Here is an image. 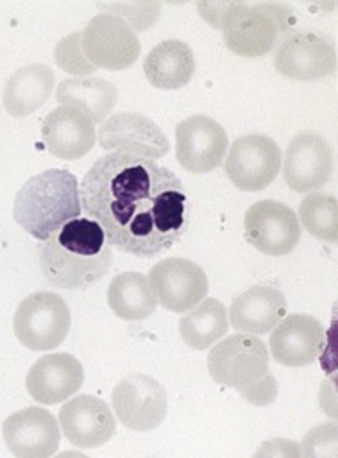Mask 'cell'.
<instances>
[{"label":"cell","instance_id":"1","mask_svg":"<svg viewBox=\"0 0 338 458\" xmlns=\"http://www.w3.org/2000/svg\"><path fill=\"white\" fill-rule=\"evenodd\" d=\"M79 195L111 247L136 258L170 249L190 224L184 184L150 157L123 152L98 157L82 177Z\"/></svg>","mask_w":338,"mask_h":458},{"label":"cell","instance_id":"2","mask_svg":"<svg viewBox=\"0 0 338 458\" xmlns=\"http://www.w3.org/2000/svg\"><path fill=\"white\" fill-rule=\"evenodd\" d=\"M45 279L63 290H82L100 281L113 265V247L98 222L77 216L38 243Z\"/></svg>","mask_w":338,"mask_h":458},{"label":"cell","instance_id":"3","mask_svg":"<svg viewBox=\"0 0 338 458\" xmlns=\"http://www.w3.org/2000/svg\"><path fill=\"white\" fill-rule=\"evenodd\" d=\"M80 195L75 175L50 168L32 175L16 193L14 222L39 242L48 240L66 222L80 215Z\"/></svg>","mask_w":338,"mask_h":458},{"label":"cell","instance_id":"4","mask_svg":"<svg viewBox=\"0 0 338 458\" xmlns=\"http://www.w3.org/2000/svg\"><path fill=\"white\" fill-rule=\"evenodd\" d=\"M266 344L256 335L234 333L218 342L207 354L209 376L234 388L247 403L266 406L277 397V381L268 370Z\"/></svg>","mask_w":338,"mask_h":458},{"label":"cell","instance_id":"5","mask_svg":"<svg viewBox=\"0 0 338 458\" xmlns=\"http://www.w3.org/2000/svg\"><path fill=\"white\" fill-rule=\"evenodd\" d=\"M293 14L281 4L232 2L220 29L225 47L241 57H263L292 27Z\"/></svg>","mask_w":338,"mask_h":458},{"label":"cell","instance_id":"6","mask_svg":"<svg viewBox=\"0 0 338 458\" xmlns=\"http://www.w3.org/2000/svg\"><path fill=\"white\" fill-rule=\"evenodd\" d=\"M72 326L68 304L59 293L34 292L25 297L13 317V329L30 351H52L64 342Z\"/></svg>","mask_w":338,"mask_h":458},{"label":"cell","instance_id":"7","mask_svg":"<svg viewBox=\"0 0 338 458\" xmlns=\"http://www.w3.org/2000/svg\"><path fill=\"white\" fill-rule=\"evenodd\" d=\"M80 47L86 59L95 68L127 70L141 52L136 32L118 16L102 13L89 20L80 32Z\"/></svg>","mask_w":338,"mask_h":458},{"label":"cell","instance_id":"8","mask_svg":"<svg viewBox=\"0 0 338 458\" xmlns=\"http://www.w3.org/2000/svg\"><path fill=\"white\" fill-rule=\"evenodd\" d=\"M111 404L116 419L132 431L157 428L168 410L165 386L141 372L122 377L111 392Z\"/></svg>","mask_w":338,"mask_h":458},{"label":"cell","instance_id":"9","mask_svg":"<svg viewBox=\"0 0 338 458\" xmlns=\"http://www.w3.org/2000/svg\"><path fill=\"white\" fill-rule=\"evenodd\" d=\"M281 159V148L270 136L247 134L231 145L224 170L238 190L259 191L277 177Z\"/></svg>","mask_w":338,"mask_h":458},{"label":"cell","instance_id":"10","mask_svg":"<svg viewBox=\"0 0 338 458\" xmlns=\"http://www.w3.org/2000/svg\"><path fill=\"white\" fill-rule=\"evenodd\" d=\"M157 302L173 313H186L206 299L209 283L204 268L186 258H166L148 272Z\"/></svg>","mask_w":338,"mask_h":458},{"label":"cell","instance_id":"11","mask_svg":"<svg viewBox=\"0 0 338 458\" xmlns=\"http://www.w3.org/2000/svg\"><path fill=\"white\" fill-rule=\"evenodd\" d=\"M229 138L211 116L191 114L175 127V157L191 174H207L225 157Z\"/></svg>","mask_w":338,"mask_h":458},{"label":"cell","instance_id":"12","mask_svg":"<svg viewBox=\"0 0 338 458\" xmlns=\"http://www.w3.org/2000/svg\"><path fill=\"white\" fill-rule=\"evenodd\" d=\"M247 242L266 256H284L300 240V224L293 209L277 200L252 204L243 218Z\"/></svg>","mask_w":338,"mask_h":458},{"label":"cell","instance_id":"13","mask_svg":"<svg viewBox=\"0 0 338 458\" xmlns=\"http://www.w3.org/2000/svg\"><path fill=\"white\" fill-rule=\"evenodd\" d=\"M284 182L297 193L317 191L331 179L334 156L331 145L317 132H300L286 147Z\"/></svg>","mask_w":338,"mask_h":458},{"label":"cell","instance_id":"14","mask_svg":"<svg viewBox=\"0 0 338 458\" xmlns=\"http://www.w3.org/2000/svg\"><path fill=\"white\" fill-rule=\"evenodd\" d=\"M275 70L293 81H317L334 73V47L320 34L293 32L281 39L274 54Z\"/></svg>","mask_w":338,"mask_h":458},{"label":"cell","instance_id":"15","mask_svg":"<svg viewBox=\"0 0 338 458\" xmlns=\"http://www.w3.org/2000/svg\"><path fill=\"white\" fill-rule=\"evenodd\" d=\"M7 449L18 458H46L59 449L61 429L54 413L29 406L11 413L2 426Z\"/></svg>","mask_w":338,"mask_h":458},{"label":"cell","instance_id":"16","mask_svg":"<svg viewBox=\"0 0 338 458\" xmlns=\"http://www.w3.org/2000/svg\"><path fill=\"white\" fill-rule=\"evenodd\" d=\"M98 145L104 150L150 159L163 157L170 148L157 123L139 113H116L106 118L98 129Z\"/></svg>","mask_w":338,"mask_h":458},{"label":"cell","instance_id":"17","mask_svg":"<svg viewBox=\"0 0 338 458\" xmlns=\"http://www.w3.org/2000/svg\"><path fill=\"white\" fill-rule=\"evenodd\" d=\"M59 428L70 444L93 449L113 438L116 419L102 399L80 394L61 406Z\"/></svg>","mask_w":338,"mask_h":458},{"label":"cell","instance_id":"18","mask_svg":"<svg viewBox=\"0 0 338 458\" xmlns=\"http://www.w3.org/2000/svg\"><path fill=\"white\" fill-rule=\"evenodd\" d=\"M324 344L325 331L322 322L304 313L283 317L268 338L272 358L286 367L313 363L320 356Z\"/></svg>","mask_w":338,"mask_h":458},{"label":"cell","instance_id":"19","mask_svg":"<svg viewBox=\"0 0 338 458\" xmlns=\"http://www.w3.org/2000/svg\"><path fill=\"white\" fill-rule=\"evenodd\" d=\"M84 369L70 352L41 356L27 372L25 388L41 404H59L80 390Z\"/></svg>","mask_w":338,"mask_h":458},{"label":"cell","instance_id":"20","mask_svg":"<svg viewBox=\"0 0 338 458\" xmlns=\"http://www.w3.org/2000/svg\"><path fill=\"white\" fill-rule=\"evenodd\" d=\"M41 136L48 152L59 159L84 157L95 145V123L72 106L52 109L41 125Z\"/></svg>","mask_w":338,"mask_h":458},{"label":"cell","instance_id":"21","mask_svg":"<svg viewBox=\"0 0 338 458\" xmlns=\"http://www.w3.org/2000/svg\"><path fill=\"white\" fill-rule=\"evenodd\" d=\"M286 315V297L274 286H252L232 302L227 318L238 333L266 335Z\"/></svg>","mask_w":338,"mask_h":458},{"label":"cell","instance_id":"22","mask_svg":"<svg viewBox=\"0 0 338 458\" xmlns=\"http://www.w3.org/2000/svg\"><path fill=\"white\" fill-rule=\"evenodd\" d=\"M54 72L41 63L16 70L5 82L2 102L11 116L21 118L39 109L54 89Z\"/></svg>","mask_w":338,"mask_h":458},{"label":"cell","instance_id":"23","mask_svg":"<svg viewBox=\"0 0 338 458\" xmlns=\"http://www.w3.org/2000/svg\"><path fill=\"white\" fill-rule=\"evenodd\" d=\"M147 81L159 89L184 88L195 73V57L188 43L166 39L156 45L143 63Z\"/></svg>","mask_w":338,"mask_h":458},{"label":"cell","instance_id":"24","mask_svg":"<svg viewBox=\"0 0 338 458\" xmlns=\"http://www.w3.org/2000/svg\"><path fill=\"white\" fill-rule=\"evenodd\" d=\"M57 102L82 111L93 123H102L111 116L118 102V89L100 77L64 79L55 91Z\"/></svg>","mask_w":338,"mask_h":458},{"label":"cell","instance_id":"25","mask_svg":"<svg viewBox=\"0 0 338 458\" xmlns=\"http://www.w3.org/2000/svg\"><path fill=\"white\" fill-rule=\"evenodd\" d=\"M107 302L113 313L123 320H145L157 308V299L150 288L148 277L131 270L111 279Z\"/></svg>","mask_w":338,"mask_h":458},{"label":"cell","instance_id":"26","mask_svg":"<svg viewBox=\"0 0 338 458\" xmlns=\"http://www.w3.org/2000/svg\"><path fill=\"white\" fill-rule=\"evenodd\" d=\"M229 329L225 306L213 299H202L188 315L179 320V333L188 347L204 351L216 344Z\"/></svg>","mask_w":338,"mask_h":458},{"label":"cell","instance_id":"27","mask_svg":"<svg viewBox=\"0 0 338 458\" xmlns=\"http://www.w3.org/2000/svg\"><path fill=\"white\" fill-rule=\"evenodd\" d=\"M302 227L315 238L334 243L338 240V202L334 195L315 191L299 206Z\"/></svg>","mask_w":338,"mask_h":458},{"label":"cell","instance_id":"28","mask_svg":"<svg viewBox=\"0 0 338 458\" xmlns=\"http://www.w3.org/2000/svg\"><path fill=\"white\" fill-rule=\"evenodd\" d=\"M98 7L111 11L109 14H114L122 18L134 32L148 30L159 18L161 7L157 2H127V4H98Z\"/></svg>","mask_w":338,"mask_h":458},{"label":"cell","instance_id":"29","mask_svg":"<svg viewBox=\"0 0 338 458\" xmlns=\"http://www.w3.org/2000/svg\"><path fill=\"white\" fill-rule=\"evenodd\" d=\"M55 63L68 73L73 75H89L97 68L86 59L80 47V32H72L63 38L54 50Z\"/></svg>","mask_w":338,"mask_h":458},{"label":"cell","instance_id":"30","mask_svg":"<svg viewBox=\"0 0 338 458\" xmlns=\"http://www.w3.org/2000/svg\"><path fill=\"white\" fill-rule=\"evenodd\" d=\"M300 453L308 458H336V424L325 422L309 429L302 440Z\"/></svg>","mask_w":338,"mask_h":458},{"label":"cell","instance_id":"31","mask_svg":"<svg viewBox=\"0 0 338 458\" xmlns=\"http://www.w3.org/2000/svg\"><path fill=\"white\" fill-rule=\"evenodd\" d=\"M254 456L297 458V456H302V453H300V445L297 442L286 440V438H274V440L263 442V445L254 453Z\"/></svg>","mask_w":338,"mask_h":458},{"label":"cell","instance_id":"32","mask_svg":"<svg viewBox=\"0 0 338 458\" xmlns=\"http://www.w3.org/2000/svg\"><path fill=\"white\" fill-rule=\"evenodd\" d=\"M232 2H199L197 9L200 16L215 29H220L225 14L229 13Z\"/></svg>","mask_w":338,"mask_h":458}]
</instances>
